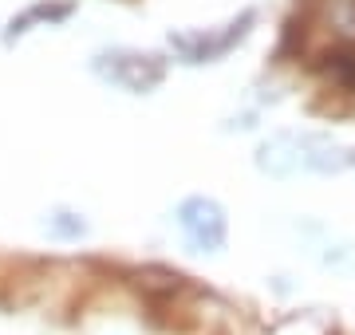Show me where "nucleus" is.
<instances>
[{
    "instance_id": "7ed1b4c3",
    "label": "nucleus",
    "mask_w": 355,
    "mask_h": 335,
    "mask_svg": "<svg viewBox=\"0 0 355 335\" xmlns=\"http://www.w3.org/2000/svg\"><path fill=\"white\" fill-rule=\"evenodd\" d=\"M64 16H71V4H36V8H28L24 16H16L12 28H8V39L20 36V32H28V28L36 24V20H64Z\"/></svg>"
},
{
    "instance_id": "f03ea898",
    "label": "nucleus",
    "mask_w": 355,
    "mask_h": 335,
    "mask_svg": "<svg viewBox=\"0 0 355 335\" xmlns=\"http://www.w3.org/2000/svg\"><path fill=\"white\" fill-rule=\"evenodd\" d=\"M178 229L186 233L198 253H217L225 245V213L217 201H205V197H193L178 209Z\"/></svg>"
},
{
    "instance_id": "20e7f679",
    "label": "nucleus",
    "mask_w": 355,
    "mask_h": 335,
    "mask_svg": "<svg viewBox=\"0 0 355 335\" xmlns=\"http://www.w3.org/2000/svg\"><path fill=\"white\" fill-rule=\"evenodd\" d=\"M48 229H51V237H60V241H79V237L87 233V225H83L76 213H55Z\"/></svg>"
},
{
    "instance_id": "f257e3e1",
    "label": "nucleus",
    "mask_w": 355,
    "mask_h": 335,
    "mask_svg": "<svg viewBox=\"0 0 355 335\" xmlns=\"http://www.w3.org/2000/svg\"><path fill=\"white\" fill-rule=\"evenodd\" d=\"M95 71H99L107 83L123 91H154L162 83L166 67L158 55H146V52H103L95 55Z\"/></svg>"
}]
</instances>
